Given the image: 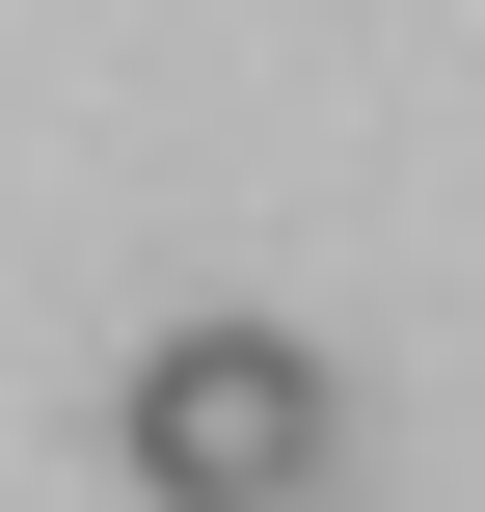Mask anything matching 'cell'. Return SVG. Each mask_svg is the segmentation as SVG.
I'll return each mask as SVG.
<instances>
[{"mask_svg":"<svg viewBox=\"0 0 485 512\" xmlns=\"http://www.w3.org/2000/svg\"><path fill=\"white\" fill-rule=\"evenodd\" d=\"M297 512H351V486H297Z\"/></svg>","mask_w":485,"mask_h":512,"instance_id":"cell-2","label":"cell"},{"mask_svg":"<svg viewBox=\"0 0 485 512\" xmlns=\"http://www.w3.org/2000/svg\"><path fill=\"white\" fill-rule=\"evenodd\" d=\"M324 459H351V405H324L297 324H162L135 351V486L162 512H297Z\"/></svg>","mask_w":485,"mask_h":512,"instance_id":"cell-1","label":"cell"}]
</instances>
